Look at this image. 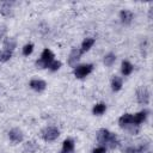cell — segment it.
<instances>
[{
  "label": "cell",
  "mask_w": 153,
  "mask_h": 153,
  "mask_svg": "<svg viewBox=\"0 0 153 153\" xmlns=\"http://www.w3.org/2000/svg\"><path fill=\"white\" fill-rule=\"evenodd\" d=\"M97 140H98L102 145H105V146H108V147H110V148H115V147H117V145H118V140H117L116 135L112 134V133H110V131L106 130V129H100V130L98 131V134H97Z\"/></svg>",
  "instance_id": "1"
},
{
  "label": "cell",
  "mask_w": 153,
  "mask_h": 153,
  "mask_svg": "<svg viewBox=\"0 0 153 153\" xmlns=\"http://www.w3.org/2000/svg\"><path fill=\"white\" fill-rule=\"evenodd\" d=\"M54 61V54L49 50V49H44L43 53H42V56H41V60H38L36 62V65L41 68H45V67H49V65Z\"/></svg>",
  "instance_id": "2"
},
{
  "label": "cell",
  "mask_w": 153,
  "mask_h": 153,
  "mask_svg": "<svg viewBox=\"0 0 153 153\" xmlns=\"http://www.w3.org/2000/svg\"><path fill=\"white\" fill-rule=\"evenodd\" d=\"M60 135V131L57 128L55 127H47L43 131H42V137L45 141H54L55 139H57V136Z\"/></svg>",
  "instance_id": "3"
},
{
  "label": "cell",
  "mask_w": 153,
  "mask_h": 153,
  "mask_svg": "<svg viewBox=\"0 0 153 153\" xmlns=\"http://www.w3.org/2000/svg\"><path fill=\"white\" fill-rule=\"evenodd\" d=\"M136 98H137V102L142 105H146L148 104L149 102V91L147 87L145 86H141L137 91H136Z\"/></svg>",
  "instance_id": "4"
},
{
  "label": "cell",
  "mask_w": 153,
  "mask_h": 153,
  "mask_svg": "<svg viewBox=\"0 0 153 153\" xmlns=\"http://www.w3.org/2000/svg\"><path fill=\"white\" fill-rule=\"evenodd\" d=\"M93 69V66L92 65H81V66H78L75 69H74V75L79 79L86 76L87 74H90Z\"/></svg>",
  "instance_id": "5"
},
{
  "label": "cell",
  "mask_w": 153,
  "mask_h": 153,
  "mask_svg": "<svg viewBox=\"0 0 153 153\" xmlns=\"http://www.w3.org/2000/svg\"><path fill=\"white\" fill-rule=\"evenodd\" d=\"M81 54H82V53H81V50H80V49L73 48V49H72V51H71L69 59H68V63H69L72 67H74V66L76 65V62L79 61V59H80Z\"/></svg>",
  "instance_id": "6"
},
{
  "label": "cell",
  "mask_w": 153,
  "mask_h": 153,
  "mask_svg": "<svg viewBox=\"0 0 153 153\" xmlns=\"http://www.w3.org/2000/svg\"><path fill=\"white\" fill-rule=\"evenodd\" d=\"M30 86H31V88H33L35 91H38V92H41V91H43L44 88H45V82L43 81V80H39V79H33V80H31L30 81Z\"/></svg>",
  "instance_id": "7"
},
{
  "label": "cell",
  "mask_w": 153,
  "mask_h": 153,
  "mask_svg": "<svg viewBox=\"0 0 153 153\" xmlns=\"http://www.w3.org/2000/svg\"><path fill=\"white\" fill-rule=\"evenodd\" d=\"M147 114H148V111L143 110V111H140V112H139V114H136V115H133V124L139 126L140 123H142V122L146 120Z\"/></svg>",
  "instance_id": "8"
},
{
  "label": "cell",
  "mask_w": 153,
  "mask_h": 153,
  "mask_svg": "<svg viewBox=\"0 0 153 153\" xmlns=\"http://www.w3.org/2000/svg\"><path fill=\"white\" fill-rule=\"evenodd\" d=\"M8 136L11 139V141H13V142H20L23 140V133L19 129H12L8 133Z\"/></svg>",
  "instance_id": "9"
},
{
  "label": "cell",
  "mask_w": 153,
  "mask_h": 153,
  "mask_svg": "<svg viewBox=\"0 0 153 153\" xmlns=\"http://www.w3.org/2000/svg\"><path fill=\"white\" fill-rule=\"evenodd\" d=\"M61 153H74V142L71 139L63 141V148Z\"/></svg>",
  "instance_id": "10"
},
{
  "label": "cell",
  "mask_w": 153,
  "mask_h": 153,
  "mask_svg": "<svg viewBox=\"0 0 153 153\" xmlns=\"http://www.w3.org/2000/svg\"><path fill=\"white\" fill-rule=\"evenodd\" d=\"M120 16H121V20H122L124 24H129V23L131 22V19H133V13H131L130 11H128V10L121 11Z\"/></svg>",
  "instance_id": "11"
},
{
  "label": "cell",
  "mask_w": 153,
  "mask_h": 153,
  "mask_svg": "<svg viewBox=\"0 0 153 153\" xmlns=\"http://www.w3.org/2000/svg\"><path fill=\"white\" fill-rule=\"evenodd\" d=\"M118 122H120V126H122V127H124V126H127V124H133V115H130V114H124L123 116L120 117Z\"/></svg>",
  "instance_id": "12"
},
{
  "label": "cell",
  "mask_w": 153,
  "mask_h": 153,
  "mask_svg": "<svg viewBox=\"0 0 153 153\" xmlns=\"http://www.w3.org/2000/svg\"><path fill=\"white\" fill-rule=\"evenodd\" d=\"M4 48H5V50L12 51L16 48V41L13 38H10V37L5 38V41H4Z\"/></svg>",
  "instance_id": "13"
},
{
  "label": "cell",
  "mask_w": 153,
  "mask_h": 153,
  "mask_svg": "<svg viewBox=\"0 0 153 153\" xmlns=\"http://www.w3.org/2000/svg\"><path fill=\"white\" fill-rule=\"evenodd\" d=\"M94 44V39L93 38H86V39H84V42H82V44H81V53H85V51H87L92 45Z\"/></svg>",
  "instance_id": "14"
},
{
  "label": "cell",
  "mask_w": 153,
  "mask_h": 153,
  "mask_svg": "<svg viewBox=\"0 0 153 153\" xmlns=\"http://www.w3.org/2000/svg\"><path fill=\"white\" fill-rule=\"evenodd\" d=\"M111 86H112L114 91H120L122 87V79L118 76H114L111 80Z\"/></svg>",
  "instance_id": "15"
},
{
  "label": "cell",
  "mask_w": 153,
  "mask_h": 153,
  "mask_svg": "<svg viewBox=\"0 0 153 153\" xmlns=\"http://www.w3.org/2000/svg\"><path fill=\"white\" fill-rule=\"evenodd\" d=\"M133 72V65L129 63L128 61H123L122 62V73L124 75H129Z\"/></svg>",
  "instance_id": "16"
},
{
  "label": "cell",
  "mask_w": 153,
  "mask_h": 153,
  "mask_svg": "<svg viewBox=\"0 0 153 153\" xmlns=\"http://www.w3.org/2000/svg\"><path fill=\"white\" fill-rule=\"evenodd\" d=\"M105 109H106L105 104H103V103L97 104V105H94V108H93V114H94V115H102V114L105 111Z\"/></svg>",
  "instance_id": "17"
},
{
  "label": "cell",
  "mask_w": 153,
  "mask_h": 153,
  "mask_svg": "<svg viewBox=\"0 0 153 153\" xmlns=\"http://www.w3.org/2000/svg\"><path fill=\"white\" fill-rule=\"evenodd\" d=\"M115 60H116V56L110 53V54H108V55L104 57V63H105L106 66H111V65L115 62Z\"/></svg>",
  "instance_id": "18"
},
{
  "label": "cell",
  "mask_w": 153,
  "mask_h": 153,
  "mask_svg": "<svg viewBox=\"0 0 153 153\" xmlns=\"http://www.w3.org/2000/svg\"><path fill=\"white\" fill-rule=\"evenodd\" d=\"M12 56V51H8V50H4L0 53V61L1 62H5L7 60H10V57Z\"/></svg>",
  "instance_id": "19"
},
{
  "label": "cell",
  "mask_w": 153,
  "mask_h": 153,
  "mask_svg": "<svg viewBox=\"0 0 153 153\" xmlns=\"http://www.w3.org/2000/svg\"><path fill=\"white\" fill-rule=\"evenodd\" d=\"M0 11H1V13L4 16H10V13H11V4L10 2H5Z\"/></svg>",
  "instance_id": "20"
},
{
  "label": "cell",
  "mask_w": 153,
  "mask_h": 153,
  "mask_svg": "<svg viewBox=\"0 0 153 153\" xmlns=\"http://www.w3.org/2000/svg\"><path fill=\"white\" fill-rule=\"evenodd\" d=\"M37 149V146L35 142H26L25 143V151H29V152H35Z\"/></svg>",
  "instance_id": "21"
},
{
  "label": "cell",
  "mask_w": 153,
  "mask_h": 153,
  "mask_svg": "<svg viewBox=\"0 0 153 153\" xmlns=\"http://www.w3.org/2000/svg\"><path fill=\"white\" fill-rule=\"evenodd\" d=\"M32 50H33V45L30 43V44H26L24 48H23V54L24 55H30L31 53H32Z\"/></svg>",
  "instance_id": "22"
},
{
  "label": "cell",
  "mask_w": 153,
  "mask_h": 153,
  "mask_svg": "<svg viewBox=\"0 0 153 153\" xmlns=\"http://www.w3.org/2000/svg\"><path fill=\"white\" fill-rule=\"evenodd\" d=\"M60 67H61V62H60V61H53V62L49 65V68H50L51 71H57Z\"/></svg>",
  "instance_id": "23"
},
{
  "label": "cell",
  "mask_w": 153,
  "mask_h": 153,
  "mask_svg": "<svg viewBox=\"0 0 153 153\" xmlns=\"http://www.w3.org/2000/svg\"><path fill=\"white\" fill-rule=\"evenodd\" d=\"M92 153H106V149L105 147H97L92 151Z\"/></svg>",
  "instance_id": "24"
},
{
  "label": "cell",
  "mask_w": 153,
  "mask_h": 153,
  "mask_svg": "<svg viewBox=\"0 0 153 153\" xmlns=\"http://www.w3.org/2000/svg\"><path fill=\"white\" fill-rule=\"evenodd\" d=\"M5 32H6V29H5V26H0V38H2V37H4Z\"/></svg>",
  "instance_id": "25"
}]
</instances>
